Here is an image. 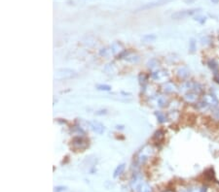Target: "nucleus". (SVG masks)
Returning <instances> with one entry per match:
<instances>
[{
	"label": "nucleus",
	"instance_id": "obj_1",
	"mask_svg": "<svg viewBox=\"0 0 219 192\" xmlns=\"http://www.w3.org/2000/svg\"><path fill=\"white\" fill-rule=\"evenodd\" d=\"M77 76V73L72 70V69L68 68H62L58 69L55 73V78L58 80H66V79H72Z\"/></svg>",
	"mask_w": 219,
	"mask_h": 192
},
{
	"label": "nucleus",
	"instance_id": "obj_2",
	"mask_svg": "<svg viewBox=\"0 0 219 192\" xmlns=\"http://www.w3.org/2000/svg\"><path fill=\"white\" fill-rule=\"evenodd\" d=\"M203 101L205 102L207 104V106L208 108H210L211 110L219 108V100L217 99L214 94L207 93V94H205L203 96Z\"/></svg>",
	"mask_w": 219,
	"mask_h": 192
},
{
	"label": "nucleus",
	"instance_id": "obj_3",
	"mask_svg": "<svg viewBox=\"0 0 219 192\" xmlns=\"http://www.w3.org/2000/svg\"><path fill=\"white\" fill-rule=\"evenodd\" d=\"M200 11V9H192V10H183V11H178L175 12L171 15V18L175 19H185L189 16H193L196 13H198Z\"/></svg>",
	"mask_w": 219,
	"mask_h": 192
},
{
	"label": "nucleus",
	"instance_id": "obj_4",
	"mask_svg": "<svg viewBox=\"0 0 219 192\" xmlns=\"http://www.w3.org/2000/svg\"><path fill=\"white\" fill-rule=\"evenodd\" d=\"M151 77L155 81H164L168 77V74L166 70H158L151 74Z\"/></svg>",
	"mask_w": 219,
	"mask_h": 192
},
{
	"label": "nucleus",
	"instance_id": "obj_5",
	"mask_svg": "<svg viewBox=\"0 0 219 192\" xmlns=\"http://www.w3.org/2000/svg\"><path fill=\"white\" fill-rule=\"evenodd\" d=\"M198 98H199V94L197 92H194V91H189L184 94V100H185L187 103H189V104H194V103H196L198 101Z\"/></svg>",
	"mask_w": 219,
	"mask_h": 192
},
{
	"label": "nucleus",
	"instance_id": "obj_6",
	"mask_svg": "<svg viewBox=\"0 0 219 192\" xmlns=\"http://www.w3.org/2000/svg\"><path fill=\"white\" fill-rule=\"evenodd\" d=\"M176 74L179 79H181V80H186V79L189 77V75H190V71H189V69L187 67L182 66V67L178 68Z\"/></svg>",
	"mask_w": 219,
	"mask_h": 192
},
{
	"label": "nucleus",
	"instance_id": "obj_7",
	"mask_svg": "<svg viewBox=\"0 0 219 192\" xmlns=\"http://www.w3.org/2000/svg\"><path fill=\"white\" fill-rule=\"evenodd\" d=\"M163 89L167 93H173L177 90V87L175 86V83H173L172 82H167L166 83L163 85Z\"/></svg>",
	"mask_w": 219,
	"mask_h": 192
},
{
	"label": "nucleus",
	"instance_id": "obj_8",
	"mask_svg": "<svg viewBox=\"0 0 219 192\" xmlns=\"http://www.w3.org/2000/svg\"><path fill=\"white\" fill-rule=\"evenodd\" d=\"M91 127L94 132L97 133V134H102V133L104 132L103 124L101 123V122H98V121H93L91 123Z\"/></svg>",
	"mask_w": 219,
	"mask_h": 192
},
{
	"label": "nucleus",
	"instance_id": "obj_9",
	"mask_svg": "<svg viewBox=\"0 0 219 192\" xmlns=\"http://www.w3.org/2000/svg\"><path fill=\"white\" fill-rule=\"evenodd\" d=\"M137 192H152L151 187L147 184H139L136 187Z\"/></svg>",
	"mask_w": 219,
	"mask_h": 192
},
{
	"label": "nucleus",
	"instance_id": "obj_10",
	"mask_svg": "<svg viewBox=\"0 0 219 192\" xmlns=\"http://www.w3.org/2000/svg\"><path fill=\"white\" fill-rule=\"evenodd\" d=\"M208 64V66H210V68L211 69V70L214 72V75L215 74H218V71H219V66H218V64L217 62L214 60V59H210V61L207 62Z\"/></svg>",
	"mask_w": 219,
	"mask_h": 192
},
{
	"label": "nucleus",
	"instance_id": "obj_11",
	"mask_svg": "<svg viewBox=\"0 0 219 192\" xmlns=\"http://www.w3.org/2000/svg\"><path fill=\"white\" fill-rule=\"evenodd\" d=\"M125 164H120L119 166H117V168L115 169V171H114V174H113V177L114 178H118L119 176H121L123 174V172L124 170H125Z\"/></svg>",
	"mask_w": 219,
	"mask_h": 192
},
{
	"label": "nucleus",
	"instance_id": "obj_12",
	"mask_svg": "<svg viewBox=\"0 0 219 192\" xmlns=\"http://www.w3.org/2000/svg\"><path fill=\"white\" fill-rule=\"evenodd\" d=\"M155 115L157 116V119H158V121L160 122V123H164V122H166L168 120H167V116L165 114H163L162 112H156L155 113Z\"/></svg>",
	"mask_w": 219,
	"mask_h": 192
},
{
	"label": "nucleus",
	"instance_id": "obj_13",
	"mask_svg": "<svg viewBox=\"0 0 219 192\" xmlns=\"http://www.w3.org/2000/svg\"><path fill=\"white\" fill-rule=\"evenodd\" d=\"M125 59L129 62H132V63H136L139 60V57L138 56L136 55H128L125 56Z\"/></svg>",
	"mask_w": 219,
	"mask_h": 192
},
{
	"label": "nucleus",
	"instance_id": "obj_14",
	"mask_svg": "<svg viewBox=\"0 0 219 192\" xmlns=\"http://www.w3.org/2000/svg\"><path fill=\"white\" fill-rule=\"evenodd\" d=\"M112 52L113 53H118V52H122V45L120 43H114L112 45Z\"/></svg>",
	"mask_w": 219,
	"mask_h": 192
},
{
	"label": "nucleus",
	"instance_id": "obj_15",
	"mask_svg": "<svg viewBox=\"0 0 219 192\" xmlns=\"http://www.w3.org/2000/svg\"><path fill=\"white\" fill-rule=\"evenodd\" d=\"M154 139H155L156 141H160L162 140L163 138H164V132L162 130H158L155 132V134H154Z\"/></svg>",
	"mask_w": 219,
	"mask_h": 192
},
{
	"label": "nucleus",
	"instance_id": "obj_16",
	"mask_svg": "<svg viewBox=\"0 0 219 192\" xmlns=\"http://www.w3.org/2000/svg\"><path fill=\"white\" fill-rule=\"evenodd\" d=\"M196 49H197V47H196V42H195V40H194V39H191V41L189 42V50H190V52H196Z\"/></svg>",
	"mask_w": 219,
	"mask_h": 192
},
{
	"label": "nucleus",
	"instance_id": "obj_17",
	"mask_svg": "<svg viewBox=\"0 0 219 192\" xmlns=\"http://www.w3.org/2000/svg\"><path fill=\"white\" fill-rule=\"evenodd\" d=\"M157 103H158V105L160 106V107H164V106H166V104H167V99H166L165 97L160 96V97L158 98Z\"/></svg>",
	"mask_w": 219,
	"mask_h": 192
},
{
	"label": "nucleus",
	"instance_id": "obj_18",
	"mask_svg": "<svg viewBox=\"0 0 219 192\" xmlns=\"http://www.w3.org/2000/svg\"><path fill=\"white\" fill-rule=\"evenodd\" d=\"M156 39V36L155 35H153V34H150V35H145L143 38H142V40L144 42H152L154 41Z\"/></svg>",
	"mask_w": 219,
	"mask_h": 192
},
{
	"label": "nucleus",
	"instance_id": "obj_19",
	"mask_svg": "<svg viewBox=\"0 0 219 192\" xmlns=\"http://www.w3.org/2000/svg\"><path fill=\"white\" fill-rule=\"evenodd\" d=\"M97 89L102 90V91H109L111 89V86H107V85H99V86H97Z\"/></svg>",
	"mask_w": 219,
	"mask_h": 192
},
{
	"label": "nucleus",
	"instance_id": "obj_20",
	"mask_svg": "<svg viewBox=\"0 0 219 192\" xmlns=\"http://www.w3.org/2000/svg\"><path fill=\"white\" fill-rule=\"evenodd\" d=\"M211 42H212L211 38L210 36H206L205 38L202 39V44H203V45H205V46L210 45V44H211Z\"/></svg>",
	"mask_w": 219,
	"mask_h": 192
},
{
	"label": "nucleus",
	"instance_id": "obj_21",
	"mask_svg": "<svg viewBox=\"0 0 219 192\" xmlns=\"http://www.w3.org/2000/svg\"><path fill=\"white\" fill-rule=\"evenodd\" d=\"M212 114H213V116H214V119L219 120V108H216V109H213L212 110Z\"/></svg>",
	"mask_w": 219,
	"mask_h": 192
},
{
	"label": "nucleus",
	"instance_id": "obj_22",
	"mask_svg": "<svg viewBox=\"0 0 219 192\" xmlns=\"http://www.w3.org/2000/svg\"><path fill=\"white\" fill-rule=\"evenodd\" d=\"M195 19H196V21H198V22H200L201 23H205L206 21H207V18L206 17H197Z\"/></svg>",
	"mask_w": 219,
	"mask_h": 192
},
{
	"label": "nucleus",
	"instance_id": "obj_23",
	"mask_svg": "<svg viewBox=\"0 0 219 192\" xmlns=\"http://www.w3.org/2000/svg\"><path fill=\"white\" fill-rule=\"evenodd\" d=\"M65 189H66L65 186H57V187H55V191L56 192H62Z\"/></svg>",
	"mask_w": 219,
	"mask_h": 192
},
{
	"label": "nucleus",
	"instance_id": "obj_24",
	"mask_svg": "<svg viewBox=\"0 0 219 192\" xmlns=\"http://www.w3.org/2000/svg\"><path fill=\"white\" fill-rule=\"evenodd\" d=\"M213 79H214V81H215L216 83H219V74H215V75H214V78H213Z\"/></svg>",
	"mask_w": 219,
	"mask_h": 192
},
{
	"label": "nucleus",
	"instance_id": "obj_25",
	"mask_svg": "<svg viewBox=\"0 0 219 192\" xmlns=\"http://www.w3.org/2000/svg\"><path fill=\"white\" fill-rule=\"evenodd\" d=\"M207 186H203V187L200 189V192H207Z\"/></svg>",
	"mask_w": 219,
	"mask_h": 192
},
{
	"label": "nucleus",
	"instance_id": "obj_26",
	"mask_svg": "<svg viewBox=\"0 0 219 192\" xmlns=\"http://www.w3.org/2000/svg\"><path fill=\"white\" fill-rule=\"evenodd\" d=\"M210 1H211L212 3H214V4H217V3L219 2V0H210Z\"/></svg>",
	"mask_w": 219,
	"mask_h": 192
},
{
	"label": "nucleus",
	"instance_id": "obj_27",
	"mask_svg": "<svg viewBox=\"0 0 219 192\" xmlns=\"http://www.w3.org/2000/svg\"><path fill=\"white\" fill-rule=\"evenodd\" d=\"M218 37H219V32H218Z\"/></svg>",
	"mask_w": 219,
	"mask_h": 192
}]
</instances>
